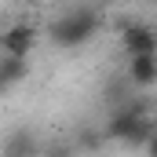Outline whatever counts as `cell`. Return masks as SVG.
I'll use <instances>...</instances> for the list:
<instances>
[{
    "label": "cell",
    "instance_id": "obj_1",
    "mask_svg": "<svg viewBox=\"0 0 157 157\" xmlns=\"http://www.w3.org/2000/svg\"><path fill=\"white\" fill-rule=\"evenodd\" d=\"M99 22H102V15L95 7H70V11H62L48 26V37L59 48H80V44H88V40L95 37Z\"/></svg>",
    "mask_w": 157,
    "mask_h": 157
},
{
    "label": "cell",
    "instance_id": "obj_2",
    "mask_svg": "<svg viewBox=\"0 0 157 157\" xmlns=\"http://www.w3.org/2000/svg\"><path fill=\"white\" fill-rule=\"evenodd\" d=\"M150 117L146 113V106L143 102H132V106H121V110H113L110 113V121H106V128H102V139H117V143H128V135L143 124V121Z\"/></svg>",
    "mask_w": 157,
    "mask_h": 157
},
{
    "label": "cell",
    "instance_id": "obj_3",
    "mask_svg": "<svg viewBox=\"0 0 157 157\" xmlns=\"http://www.w3.org/2000/svg\"><path fill=\"white\" fill-rule=\"evenodd\" d=\"M121 48L128 59H139V55H157V26L146 22H128L121 29Z\"/></svg>",
    "mask_w": 157,
    "mask_h": 157
},
{
    "label": "cell",
    "instance_id": "obj_4",
    "mask_svg": "<svg viewBox=\"0 0 157 157\" xmlns=\"http://www.w3.org/2000/svg\"><path fill=\"white\" fill-rule=\"evenodd\" d=\"M33 40H37V26L18 22V26H11L7 33H0V48H4L7 59H26V55L33 51Z\"/></svg>",
    "mask_w": 157,
    "mask_h": 157
},
{
    "label": "cell",
    "instance_id": "obj_5",
    "mask_svg": "<svg viewBox=\"0 0 157 157\" xmlns=\"http://www.w3.org/2000/svg\"><path fill=\"white\" fill-rule=\"evenodd\" d=\"M40 139L29 128H15L7 139H4V157H40Z\"/></svg>",
    "mask_w": 157,
    "mask_h": 157
},
{
    "label": "cell",
    "instance_id": "obj_6",
    "mask_svg": "<svg viewBox=\"0 0 157 157\" xmlns=\"http://www.w3.org/2000/svg\"><path fill=\"white\" fill-rule=\"evenodd\" d=\"M128 80H132L135 88H150V84H157V55L128 59Z\"/></svg>",
    "mask_w": 157,
    "mask_h": 157
},
{
    "label": "cell",
    "instance_id": "obj_7",
    "mask_svg": "<svg viewBox=\"0 0 157 157\" xmlns=\"http://www.w3.org/2000/svg\"><path fill=\"white\" fill-rule=\"evenodd\" d=\"M26 70H29L26 59H7V55H4V62H0V91L11 88V84H18V80L26 77Z\"/></svg>",
    "mask_w": 157,
    "mask_h": 157
},
{
    "label": "cell",
    "instance_id": "obj_8",
    "mask_svg": "<svg viewBox=\"0 0 157 157\" xmlns=\"http://www.w3.org/2000/svg\"><path fill=\"white\" fill-rule=\"evenodd\" d=\"M73 146H77L80 154H95V150H99V146H102V135H99V132H91V128H88V132H80V135H77V143H73Z\"/></svg>",
    "mask_w": 157,
    "mask_h": 157
},
{
    "label": "cell",
    "instance_id": "obj_9",
    "mask_svg": "<svg viewBox=\"0 0 157 157\" xmlns=\"http://www.w3.org/2000/svg\"><path fill=\"white\" fill-rule=\"evenodd\" d=\"M77 150H73V143L66 146V143H55V146H44L40 150V157H73Z\"/></svg>",
    "mask_w": 157,
    "mask_h": 157
},
{
    "label": "cell",
    "instance_id": "obj_10",
    "mask_svg": "<svg viewBox=\"0 0 157 157\" xmlns=\"http://www.w3.org/2000/svg\"><path fill=\"white\" fill-rule=\"evenodd\" d=\"M146 157H157V135L150 139V146H146Z\"/></svg>",
    "mask_w": 157,
    "mask_h": 157
},
{
    "label": "cell",
    "instance_id": "obj_11",
    "mask_svg": "<svg viewBox=\"0 0 157 157\" xmlns=\"http://www.w3.org/2000/svg\"><path fill=\"white\" fill-rule=\"evenodd\" d=\"M154 135H157V117H154Z\"/></svg>",
    "mask_w": 157,
    "mask_h": 157
}]
</instances>
